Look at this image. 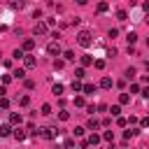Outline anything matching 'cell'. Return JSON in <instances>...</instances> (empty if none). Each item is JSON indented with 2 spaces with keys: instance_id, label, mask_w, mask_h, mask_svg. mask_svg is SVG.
I'll return each mask as SVG.
<instances>
[{
  "instance_id": "cell-24",
  "label": "cell",
  "mask_w": 149,
  "mask_h": 149,
  "mask_svg": "<svg viewBox=\"0 0 149 149\" xmlns=\"http://www.w3.org/2000/svg\"><path fill=\"white\" fill-rule=\"evenodd\" d=\"M116 19H119V21H126V19H128V12H126V9H119V12H116Z\"/></svg>"
},
{
  "instance_id": "cell-42",
  "label": "cell",
  "mask_w": 149,
  "mask_h": 149,
  "mask_svg": "<svg viewBox=\"0 0 149 149\" xmlns=\"http://www.w3.org/2000/svg\"><path fill=\"white\" fill-rule=\"evenodd\" d=\"M84 107H86V112H88V114H93V112H95V105H84Z\"/></svg>"
},
{
  "instance_id": "cell-35",
  "label": "cell",
  "mask_w": 149,
  "mask_h": 149,
  "mask_svg": "<svg viewBox=\"0 0 149 149\" xmlns=\"http://www.w3.org/2000/svg\"><path fill=\"white\" fill-rule=\"evenodd\" d=\"M63 65H65V61H61V58L54 61V68H56V70H63Z\"/></svg>"
},
{
  "instance_id": "cell-11",
  "label": "cell",
  "mask_w": 149,
  "mask_h": 149,
  "mask_svg": "<svg viewBox=\"0 0 149 149\" xmlns=\"http://www.w3.org/2000/svg\"><path fill=\"white\" fill-rule=\"evenodd\" d=\"M112 86H114L112 77H102V79H100V88H112Z\"/></svg>"
},
{
  "instance_id": "cell-30",
  "label": "cell",
  "mask_w": 149,
  "mask_h": 149,
  "mask_svg": "<svg viewBox=\"0 0 149 149\" xmlns=\"http://www.w3.org/2000/svg\"><path fill=\"white\" fill-rule=\"evenodd\" d=\"M84 74H86L84 68H77V70H74V79H84Z\"/></svg>"
},
{
  "instance_id": "cell-25",
  "label": "cell",
  "mask_w": 149,
  "mask_h": 149,
  "mask_svg": "<svg viewBox=\"0 0 149 149\" xmlns=\"http://www.w3.org/2000/svg\"><path fill=\"white\" fill-rule=\"evenodd\" d=\"M126 40H128V44H135V42H137V33H128Z\"/></svg>"
},
{
  "instance_id": "cell-29",
  "label": "cell",
  "mask_w": 149,
  "mask_h": 149,
  "mask_svg": "<svg viewBox=\"0 0 149 149\" xmlns=\"http://www.w3.org/2000/svg\"><path fill=\"white\" fill-rule=\"evenodd\" d=\"M93 65H95V70H105V61H102V58L93 61Z\"/></svg>"
},
{
  "instance_id": "cell-37",
  "label": "cell",
  "mask_w": 149,
  "mask_h": 149,
  "mask_svg": "<svg viewBox=\"0 0 149 149\" xmlns=\"http://www.w3.org/2000/svg\"><path fill=\"white\" fill-rule=\"evenodd\" d=\"M74 105H77V107H84V105H86V102H84V98H81V95H79V98H74Z\"/></svg>"
},
{
  "instance_id": "cell-13",
  "label": "cell",
  "mask_w": 149,
  "mask_h": 149,
  "mask_svg": "<svg viewBox=\"0 0 149 149\" xmlns=\"http://www.w3.org/2000/svg\"><path fill=\"white\" fill-rule=\"evenodd\" d=\"M0 135H2V137L12 135V123H2V126H0Z\"/></svg>"
},
{
  "instance_id": "cell-3",
  "label": "cell",
  "mask_w": 149,
  "mask_h": 149,
  "mask_svg": "<svg viewBox=\"0 0 149 149\" xmlns=\"http://www.w3.org/2000/svg\"><path fill=\"white\" fill-rule=\"evenodd\" d=\"M47 30H49L47 21H37V23H35V28H33V33H35V35H47Z\"/></svg>"
},
{
  "instance_id": "cell-41",
  "label": "cell",
  "mask_w": 149,
  "mask_h": 149,
  "mask_svg": "<svg viewBox=\"0 0 149 149\" xmlns=\"http://www.w3.org/2000/svg\"><path fill=\"white\" fill-rule=\"evenodd\" d=\"M130 93H140V86L137 84H130Z\"/></svg>"
},
{
  "instance_id": "cell-27",
  "label": "cell",
  "mask_w": 149,
  "mask_h": 149,
  "mask_svg": "<svg viewBox=\"0 0 149 149\" xmlns=\"http://www.w3.org/2000/svg\"><path fill=\"white\" fill-rule=\"evenodd\" d=\"M19 105H21V107H28V105H30V98H28V95H21V98H19Z\"/></svg>"
},
{
  "instance_id": "cell-15",
  "label": "cell",
  "mask_w": 149,
  "mask_h": 149,
  "mask_svg": "<svg viewBox=\"0 0 149 149\" xmlns=\"http://www.w3.org/2000/svg\"><path fill=\"white\" fill-rule=\"evenodd\" d=\"M23 77H26V70H23V68H19V70L12 72V79H23Z\"/></svg>"
},
{
  "instance_id": "cell-18",
  "label": "cell",
  "mask_w": 149,
  "mask_h": 149,
  "mask_svg": "<svg viewBox=\"0 0 149 149\" xmlns=\"http://www.w3.org/2000/svg\"><path fill=\"white\" fill-rule=\"evenodd\" d=\"M23 5H26L23 0H9V7L12 9H23Z\"/></svg>"
},
{
  "instance_id": "cell-23",
  "label": "cell",
  "mask_w": 149,
  "mask_h": 149,
  "mask_svg": "<svg viewBox=\"0 0 149 149\" xmlns=\"http://www.w3.org/2000/svg\"><path fill=\"white\" fill-rule=\"evenodd\" d=\"M107 9H109V5H107V2H98V14H105Z\"/></svg>"
},
{
  "instance_id": "cell-17",
  "label": "cell",
  "mask_w": 149,
  "mask_h": 149,
  "mask_svg": "<svg viewBox=\"0 0 149 149\" xmlns=\"http://www.w3.org/2000/svg\"><path fill=\"white\" fill-rule=\"evenodd\" d=\"M100 140H105V142H114V133H112V130H105V133L100 135Z\"/></svg>"
},
{
  "instance_id": "cell-8",
  "label": "cell",
  "mask_w": 149,
  "mask_h": 149,
  "mask_svg": "<svg viewBox=\"0 0 149 149\" xmlns=\"http://www.w3.org/2000/svg\"><path fill=\"white\" fill-rule=\"evenodd\" d=\"M79 63H81V68H88V65H93V56L84 54V56H79Z\"/></svg>"
},
{
  "instance_id": "cell-32",
  "label": "cell",
  "mask_w": 149,
  "mask_h": 149,
  "mask_svg": "<svg viewBox=\"0 0 149 149\" xmlns=\"http://www.w3.org/2000/svg\"><path fill=\"white\" fill-rule=\"evenodd\" d=\"M63 58L65 61H74V51H63Z\"/></svg>"
},
{
  "instance_id": "cell-40",
  "label": "cell",
  "mask_w": 149,
  "mask_h": 149,
  "mask_svg": "<svg viewBox=\"0 0 149 149\" xmlns=\"http://www.w3.org/2000/svg\"><path fill=\"white\" fill-rule=\"evenodd\" d=\"M116 123H119V126H128V121H126L123 116H116Z\"/></svg>"
},
{
  "instance_id": "cell-10",
  "label": "cell",
  "mask_w": 149,
  "mask_h": 149,
  "mask_svg": "<svg viewBox=\"0 0 149 149\" xmlns=\"http://www.w3.org/2000/svg\"><path fill=\"white\" fill-rule=\"evenodd\" d=\"M98 128H100V121L91 116V119H88V123H86V130H98Z\"/></svg>"
},
{
  "instance_id": "cell-43",
  "label": "cell",
  "mask_w": 149,
  "mask_h": 149,
  "mask_svg": "<svg viewBox=\"0 0 149 149\" xmlns=\"http://www.w3.org/2000/svg\"><path fill=\"white\" fill-rule=\"evenodd\" d=\"M86 2H88V0H77V5H86Z\"/></svg>"
},
{
  "instance_id": "cell-19",
  "label": "cell",
  "mask_w": 149,
  "mask_h": 149,
  "mask_svg": "<svg viewBox=\"0 0 149 149\" xmlns=\"http://www.w3.org/2000/svg\"><path fill=\"white\" fill-rule=\"evenodd\" d=\"M72 91L74 93H81V79H72Z\"/></svg>"
},
{
  "instance_id": "cell-14",
  "label": "cell",
  "mask_w": 149,
  "mask_h": 149,
  "mask_svg": "<svg viewBox=\"0 0 149 149\" xmlns=\"http://www.w3.org/2000/svg\"><path fill=\"white\" fill-rule=\"evenodd\" d=\"M12 135H14V140H19V142H21V140H26V135H28V133H26V130H21V128H16V130H12Z\"/></svg>"
},
{
  "instance_id": "cell-5",
  "label": "cell",
  "mask_w": 149,
  "mask_h": 149,
  "mask_svg": "<svg viewBox=\"0 0 149 149\" xmlns=\"http://www.w3.org/2000/svg\"><path fill=\"white\" fill-rule=\"evenodd\" d=\"M47 54H51V56H61V44H58V42H49V44H47Z\"/></svg>"
},
{
  "instance_id": "cell-38",
  "label": "cell",
  "mask_w": 149,
  "mask_h": 149,
  "mask_svg": "<svg viewBox=\"0 0 149 149\" xmlns=\"http://www.w3.org/2000/svg\"><path fill=\"white\" fill-rule=\"evenodd\" d=\"M9 81H12V74H2V84H5V86H7V84H9Z\"/></svg>"
},
{
  "instance_id": "cell-16",
  "label": "cell",
  "mask_w": 149,
  "mask_h": 149,
  "mask_svg": "<svg viewBox=\"0 0 149 149\" xmlns=\"http://www.w3.org/2000/svg\"><path fill=\"white\" fill-rule=\"evenodd\" d=\"M137 133H140V128H130V130H123V137H126V140H130V137H135Z\"/></svg>"
},
{
  "instance_id": "cell-12",
  "label": "cell",
  "mask_w": 149,
  "mask_h": 149,
  "mask_svg": "<svg viewBox=\"0 0 149 149\" xmlns=\"http://www.w3.org/2000/svg\"><path fill=\"white\" fill-rule=\"evenodd\" d=\"M81 93H86V95L95 93V84H81Z\"/></svg>"
},
{
  "instance_id": "cell-33",
  "label": "cell",
  "mask_w": 149,
  "mask_h": 149,
  "mask_svg": "<svg viewBox=\"0 0 149 149\" xmlns=\"http://www.w3.org/2000/svg\"><path fill=\"white\" fill-rule=\"evenodd\" d=\"M0 107H2V109H7V107H9V100H7L5 95H0Z\"/></svg>"
},
{
  "instance_id": "cell-26",
  "label": "cell",
  "mask_w": 149,
  "mask_h": 149,
  "mask_svg": "<svg viewBox=\"0 0 149 149\" xmlns=\"http://www.w3.org/2000/svg\"><path fill=\"white\" fill-rule=\"evenodd\" d=\"M135 74H137V72H135V68H128V70L123 72V77H126V79H133Z\"/></svg>"
},
{
  "instance_id": "cell-36",
  "label": "cell",
  "mask_w": 149,
  "mask_h": 149,
  "mask_svg": "<svg viewBox=\"0 0 149 149\" xmlns=\"http://www.w3.org/2000/svg\"><path fill=\"white\" fill-rule=\"evenodd\" d=\"M23 54H26V51H23V49H16V51H14V54H12V56H14V58H23Z\"/></svg>"
},
{
  "instance_id": "cell-22",
  "label": "cell",
  "mask_w": 149,
  "mask_h": 149,
  "mask_svg": "<svg viewBox=\"0 0 149 149\" xmlns=\"http://www.w3.org/2000/svg\"><path fill=\"white\" fill-rule=\"evenodd\" d=\"M109 112H112V116H119L121 114V105H112V107H107Z\"/></svg>"
},
{
  "instance_id": "cell-9",
  "label": "cell",
  "mask_w": 149,
  "mask_h": 149,
  "mask_svg": "<svg viewBox=\"0 0 149 149\" xmlns=\"http://www.w3.org/2000/svg\"><path fill=\"white\" fill-rule=\"evenodd\" d=\"M21 49H23V51H33V49H35V40H30V37H28V40H23Z\"/></svg>"
},
{
  "instance_id": "cell-6",
  "label": "cell",
  "mask_w": 149,
  "mask_h": 149,
  "mask_svg": "<svg viewBox=\"0 0 149 149\" xmlns=\"http://www.w3.org/2000/svg\"><path fill=\"white\" fill-rule=\"evenodd\" d=\"M23 65L30 70V68H35V65H37V58H35L33 54H23Z\"/></svg>"
},
{
  "instance_id": "cell-28",
  "label": "cell",
  "mask_w": 149,
  "mask_h": 149,
  "mask_svg": "<svg viewBox=\"0 0 149 149\" xmlns=\"http://www.w3.org/2000/svg\"><path fill=\"white\" fill-rule=\"evenodd\" d=\"M40 114L49 116V114H51V105H49V102H44V105H42V112H40Z\"/></svg>"
},
{
  "instance_id": "cell-7",
  "label": "cell",
  "mask_w": 149,
  "mask_h": 149,
  "mask_svg": "<svg viewBox=\"0 0 149 149\" xmlns=\"http://www.w3.org/2000/svg\"><path fill=\"white\" fill-rule=\"evenodd\" d=\"M21 121H23V119H21L19 112H9V123H12V126H21Z\"/></svg>"
},
{
  "instance_id": "cell-21",
  "label": "cell",
  "mask_w": 149,
  "mask_h": 149,
  "mask_svg": "<svg viewBox=\"0 0 149 149\" xmlns=\"http://www.w3.org/2000/svg\"><path fill=\"white\" fill-rule=\"evenodd\" d=\"M128 102H130V95L128 93H121L119 95V105H128Z\"/></svg>"
},
{
  "instance_id": "cell-2",
  "label": "cell",
  "mask_w": 149,
  "mask_h": 149,
  "mask_svg": "<svg viewBox=\"0 0 149 149\" xmlns=\"http://www.w3.org/2000/svg\"><path fill=\"white\" fill-rule=\"evenodd\" d=\"M40 135H42V137H47V140H56V137H58V128H56V126L40 128Z\"/></svg>"
},
{
  "instance_id": "cell-4",
  "label": "cell",
  "mask_w": 149,
  "mask_h": 149,
  "mask_svg": "<svg viewBox=\"0 0 149 149\" xmlns=\"http://www.w3.org/2000/svg\"><path fill=\"white\" fill-rule=\"evenodd\" d=\"M98 142H100V135H95V133H91V135H88V137H86V140L81 142V147H95Z\"/></svg>"
},
{
  "instance_id": "cell-39",
  "label": "cell",
  "mask_w": 149,
  "mask_h": 149,
  "mask_svg": "<svg viewBox=\"0 0 149 149\" xmlns=\"http://www.w3.org/2000/svg\"><path fill=\"white\" fill-rule=\"evenodd\" d=\"M26 88H28V91L35 88V81H33V79H26Z\"/></svg>"
},
{
  "instance_id": "cell-34",
  "label": "cell",
  "mask_w": 149,
  "mask_h": 149,
  "mask_svg": "<svg viewBox=\"0 0 149 149\" xmlns=\"http://www.w3.org/2000/svg\"><path fill=\"white\" fill-rule=\"evenodd\" d=\"M84 133H86V128H84V126H77V128H74V135H77V137H81Z\"/></svg>"
},
{
  "instance_id": "cell-31",
  "label": "cell",
  "mask_w": 149,
  "mask_h": 149,
  "mask_svg": "<svg viewBox=\"0 0 149 149\" xmlns=\"http://www.w3.org/2000/svg\"><path fill=\"white\" fill-rule=\"evenodd\" d=\"M58 119H61V121H68V119H70V112L61 109V112H58Z\"/></svg>"
},
{
  "instance_id": "cell-20",
  "label": "cell",
  "mask_w": 149,
  "mask_h": 149,
  "mask_svg": "<svg viewBox=\"0 0 149 149\" xmlns=\"http://www.w3.org/2000/svg\"><path fill=\"white\" fill-rule=\"evenodd\" d=\"M51 93L54 95H63V84H54L51 86Z\"/></svg>"
},
{
  "instance_id": "cell-1",
  "label": "cell",
  "mask_w": 149,
  "mask_h": 149,
  "mask_svg": "<svg viewBox=\"0 0 149 149\" xmlns=\"http://www.w3.org/2000/svg\"><path fill=\"white\" fill-rule=\"evenodd\" d=\"M77 42H79V47L88 49V47H91V42H93V37H91V33H88V30H79V35H77Z\"/></svg>"
}]
</instances>
